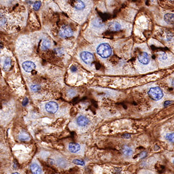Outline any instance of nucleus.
Segmentation results:
<instances>
[{
	"mask_svg": "<svg viewBox=\"0 0 174 174\" xmlns=\"http://www.w3.org/2000/svg\"><path fill=\"white\" fill-rule=\"evenodd\" d=\"M19 139L21 141H28L30 139L29 136L25 134H21L19 136Z\"/></svg>",
	"mask_w": 174,
	"mask_h": 174,
	"instance_id": "f3484780",
	"label": "nucleus"
},
{
	"mask_svg": "<svg viewBox=\"0 0 174 174\" xmlns=\"http://www.w3.org/2000/svg\"><path fill=\"white\" fill-rule=\"evenodd\" d=\"M167 58V55L165 53H164V52H163V53L161 54L160 56V59L162 60H165Z\"/></svg>",
	"mask_w": 174,
	"mask_h": 174,
	"instance_id": "5701e85b",
	"label": "nucleus"
},
{
	"mask_svg": "<svg viewBox=\"0 0 174 174\" xmlns=\"http://www.w3.org/2000/svg\"><path fill=\"white\" fill-rule=\"evenodd\" d=\"M73 32L68 26H63L59 31V36L63 38H68L73 36Z\"/></svg>",
	"mask_w": 174,
	"mask_h": 174,
	"instance_id": "20e7f679",
	"label": "nucleus"
},
{
	"mask_svg": "<svg viewBox=\"0 0 174 174\" xmlns=\"http://www.w3.org/2000/svg\"><path fill=\"white\" fill-rule=\"evenodd\" d=\"M41 5V3L40 1H36L34 4L33 8H34V10H37L39 9V8H40Z\"/></svg>",
	"mask_w": 174,
	"mask_h": 174,
	"instance_id": "aec40b11",
	"label": "nucleus"
},
{
	"mask_svg": "<svg viewBox=\"0 0 174 174\" xmlns=\"http://www.w3.org/2000/svg\"><path fill=\"white\" fill-rule=\"evenodd\" d=\"M22 67L26 72L29 73L35 69L36 67V66L33 62L26 61L23 63Z\"/></svg>",
	"mask_w": 174,
	"mask_h": 174,
	"instance_id": "423d86ee",
	"label": "nucleus"
},
{
	"mask_svg": "<svg viewBox=\"0 0 174 174\" xmlns=\"http://www.w3.org/2000/svg\"><path fill=\"white\" fill-rule=\"evenodd\" d=\"M80 57L83 61L87 65H91L94 62V56L93 54L88 51L82 52L80 54Z\"/></svg>",
	"mask_w": 174,
	"mask_h": 174,
	"instance_id": "7ed1b4c3",
	"label": "nucleus"
},
{
	"mask_svg": "<svg viewBox=\"0 0 174 174\" xmlns=\"http://www.w3.org/2000/svg\"><path fill=\"white\" fill-rule=\"evenodd\" d=\"M89 120L88 118L84 115H80L77 118V123L80 126H85L89 124Z\"/></svg>",
	"mask_w": 174,
	"mask_h": 174,
	"instance_id": "6e6552de",
	"label": "nucleus"
},
{
	"mask_svg": "<svg viewBox=\"0 0 174 174\" xmlns=\"http://www.w3.org/2000/svg\"><path fill=\"white\" fill-rule=\"evenodd\" d=\"M172 103V101H167L165 102L164 104V106L165 107H167L168 106H169V105H170L171 103Z\"/></svg>",
	"mask_w": 174,
	"mask_h": 174,
	"instance_id": "a878e982",
	"label": "nucleus"
},
{
	"mask_svg": "<svg viewBox=\"0 0 174 174\" xmlns=\"http://www.w3.org/2000/svg\"><path fill=\"white\" fill-rule=\"evenodd\" d=\"M81 149L80 145L77 143H70L68 146V149L69 152L73 153H76L80 151Z\"/></svg>",
	"mask_w": 174,
	"mask_h": 174,
	"instance_id": "1a4fd4ad",
	"label": "nucleus"
},
{
	"mask_svg": "<svg viewBox=\"0 0 174 174\" xmlns=\"http://www.w3.org/2000/svg\"><path fill=\"white\" fill-rule=\"evenodd\" d=\"M148 94L150 98L155 101H159L162 98L164 95L163 91L158 86L150 88L148 92Z\"/></svg>",
	"mask_w": 174,
	"mask_h": 174,
	"instance_id": "f03ea898",
	"label": "nucleus"
},
{
	"mask_svg": "<svg viewBox=\"0 0 174 174\" xmlns=\"http://www.w3.org/2000/svg\"><path fill=\"white\" fill-rule=\"evenodd\" d=\"M165 139L171 142H173V133L167 134L165 135Z\"/></svg>",
	"mask_w": 174,
	"mask_h": 174,
	"instance_id": "6ab92c4d",
	"label": "nucleus"
},
{
	"mask_svg": "<svg viewBox=\"0 0 174 174\" xmlns=\"http://www.w3.org/2000/svg\"><path fill=\"white\" fill-rule=\"evenodd\" d=\"M73 163H74V164L79 165L83 166L85 165V162H84L83 160H79V159H74L73 160Z\"/></svg>",
	"mask_w": 174,
	"mask_h": 174,
	"instance_id": "a211bd4d",
	"label": "nucleus"
},
{
	"mask_svg": "<svg viewBox=\"0 0 174 174\" xmlns=\"http://www.w3.org/2000/svg\"><path fill=\"white\" fill-rule=\"evenodd\" d=\"M164 20L167 23L170 25H173V14H167L164 16Z\"/></svg>",
	"mask_w": 174,
	"mask_h": 174,
	"instance_id": "4468645a",
	"label": "nucleus"
},
{
	"mask_svg": "<svg viewBox=\"0 0 174 174\" xmlns=\"http://www.w3.org/2000/svg\"><path fill=\"white\" fill-rule=\"evenodd\" d=\"M146 152H142L141 154H140V158L141 159H143V158H144L146 156Z\"/></svg>",
	"mask_w": 174,
	"mask_h": 174,
	"instance_id": "393cba45",
	"label": "nucleus"
},
{
	"mask_svg": "<svg viewBox=\"0 0 174 174\" xmlns=\"http://www.w3.org/2000/svg\"><path fill=\"white\" fill-rule=\"evenodd\" d=\"M10 66H11V60H10L9 57H8L5 60L3 66L4 69L5 71H8L10 69Z\"/></svg>",
	"mask_w": 174,
	"mask_h": 174,
	"instance_id": "2eb2a0df",
	"label": "nucleus"
},
{
	"mask_svg": "<svg viewBox=\"0 0 174 174\" xmlns=\"http://www.w3.org/2000/svg\"><path fill=\"white\" fill-rule=\"evenodd\" d=\"M122 152L124 155H126V156H131L133 153V150H132L130 147L126 146V145H125V146H124L123 147Z\"/></svg>",
	"mask_w": 174,
	"mask_h": 174,
	"instance_id": "ddd939ff",
	"label": "nucleus"
},
{
	"mask_svg": "<svg viewBox=\"0 0 174 174\" xmlns=\"http://www.w3.org/2000/svg\"><path fill=\"white\" fill-rule=\"evenodd\" d=\"M58 108H59V106L57 103L54 101H50L45 105L46 111L51 114H54L56 113L57 111Z\"/></svg>",
	"mask_w": 174,
	"mask_h": 174,
	"instance_id": "39448f33",
	"label": "nucleus"
},
{
	"mask_svg": "<svg viewBox=\"0 0 174 174\" xmlns=\"http://www.w3.org/2000/svg\"><path fill=\"white\" fill-rule=\"evenodd\" d=\"M6 18L4 16L0 15V26H2L6 23Z\"/></svg>",
	"mask_w": 174,
	"mask_h": 174,
	"instance_id": "412c9836",
	"label": "nucleus"
},
{
	"mask_svg": "<svg viewBox=\"0 0 174 174\" xmlns=\"http://www.w3.org/2000/svg\"><path fill=\"white\" fill-rule=\"evenodd\" d=\"M12 174H20L19 172H14V173H12Z\"/></svg>",
	"mask_w": 174,
	"mask_h": 174,
	"instance_id": "c85d7f7f",
	"label": "nucleus"
},
{
	"mask_svg": "<svg viewBox=\"0 0 174 174\" xmlns=\"http://www.w3.org/2000/svg\"><path fill=\"white\" fill-rule=\"evenodd\" d=\"M30 88L32 91L37 92V91H38L39 89H40V86L38 85H31Z\"/></svg>",
	"mask_w": 174,
	"mask_h": 174,
	"instance_id": "4be33fe9",
	"label": "nucleus"
},
{
	"mask_svg": "<svg viewBox=\"0 0 174 174\" xmlns=\"http://www.w3.org/2000/svg\"><path fill=\"white\" fill-rule=\"evenodd\" d=\"M50 46H51V43H50V42L48 40H47V39H44L43 40V43H42L41 44V48L43 50H47L48 49Z\"/></svg>",
	"mask_w": 174,
	"mask_h": 174,
	"instance_id": "dca6fc26",
	"label": "nucleus"
},
{
	"mask_svg": "<svg viewBox=\"0 0 174 174\" xmlns=\"http://www.w3.org/2000/svg\"><path fill=\"white\" fill-rule=\"evenodd\" d=\"M28 99L27 98V97H26V98H25L24 100H23V102H22V105H23V106H26V105H27V103H28Z\"/></svg>",
	"mask_w": 174,
	"mask_h": 174,
	"instance_id": "b1692460",
	"label": "nucleus"
},
{
	"mask_svg": "<svg viewBox=\"0 0 174 174\" xmlns=\"http://www.w3.org/2000/svg\"><path fill=\"white\" fill-rule=\"evenodd\" d=\"M30 170L33 174H42V170L36 163H33L30 166Z\"/></svg>",
	"mask_w": 174,
	"mask_h": 174,
	"instance_id": "f8f14e48",
	"label": "nucleus"
},
{
	"mask_svg": "<svg viewBox=\"0 0 174 174\" xmlns=\"http://www.w3.org/2000/svg\"><path fill=\"white\" fill-rule=\"evenodd\" d=\"M139 62L143 65H148L150 62V57L146 52H142L138 57Z\"/></svg>",
	"mask_w": 174,
	"mask_h": 174,
	"instance_id": "0eeeda50",
	"label": "nucleus"
},
{
	"mask_svg": "<svg viewBox=\"0 0 174 174\" xmlns=\"http://www.w3.org/2000/svg\"><path fill=\"white\" fill-rule=\"evenodd\" d=\"M123 137L124 138H130L131 135L130 134H124V135H123Z\"/></svg>",
	"mask_w": 174,
	"mask_h": 174,
	"instance_id": "bb28decb",
	"label": "nucleus"
},
{
	"mask_svg": "<svg viewBox=\"0 0 174 174\" xmlns=\"http://www.w3.org/2000/svg\"><path fill=\"white\" fill-rule=\"evenodd\" d=\"M77 67H75V66H72V67H71V70H72L73 72H76V71H77Z\"/></svg>",
	"mask_w": 174,
	"mask_h": 174,
	"instance_id": "cd10ccee",
	"label": "nucleus"
},
{
	"mask_svg": "<svg viewBox=\"0 0 174 174\" xmlns=\"http://www.w3.org/2000/svg\"><path fill=\"white\" fill-rule=\"evenodd\" d=\"M97 53L103 58H107L112 54L111 47L107 43H102L97 47Z\"/></svg>",
	"mask_w": 174,
	"mask_h": 174,
	"instance_id": "f257e3e1",
	"label": "nucleus"
},
{
	"mask_svg": "<svg viewBox=\"0 0 174 174\" xmlns=\"http://www.w3.org/2000/svg\"><path fill=\"white\" fill-rule=\"evenodd\" d=\"M108 28L110 31H117L120 30L121 26L117 22H110L108 25Z\"/></svg>",
	"mask_w": 174,
	"mask_h": 174,
	"instance_id": "9b49d317",
	"label": "nucleus"
},
{
	"mask_svg": "<svg viewBox=\"0 0 174 174\" xmlns=\"http://www.w3.org/2000/svg\"><path fill=\"white\" fill-rule=\"evenodd\" d=\"M71 4H72L73 7H74L76 9H77L78 10H82L84 9V8L85 7V4H84L83 1H79V0L72 1Z\"/></svg>",
	"mask_w": 174,
	"mask_h": 174,
	"instance_id": "9d476101",
	"label": "nucleus"
}]
</instances>
